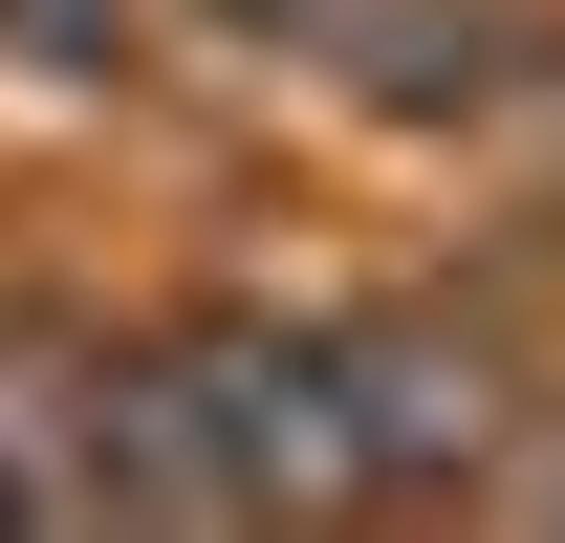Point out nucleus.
<instances>
[{
  "label": "nucleus",
  "instance_id": "obj_1",
  "mask_svg": "<svg viewBox=\"0 0 565 543\" xmlns=\"http://www.w3.org/2000/svg\"><path fill=\"white\" fill-rule=\"evenodd\" d=\"M349 435H370V457H457V435H479V370H435V348H349Z\"/></svg>",
  "mask_w": 565,
  "mask_h": 543
},
{
  "label": "nucleus",
  "instance_id": "obj_2",
  "mask_svg": "<svg viewBox=\"0 0 565 543\" xmlns=\"http://www.w3.org/2000/svg\"><path fill=\"white\" fill-rule=\"evenodd\" d=\"M544 522H565V457H544Z\"/></svg>",
  "mask_w": 565,
  "mask_h": 543
}]
</instances>
